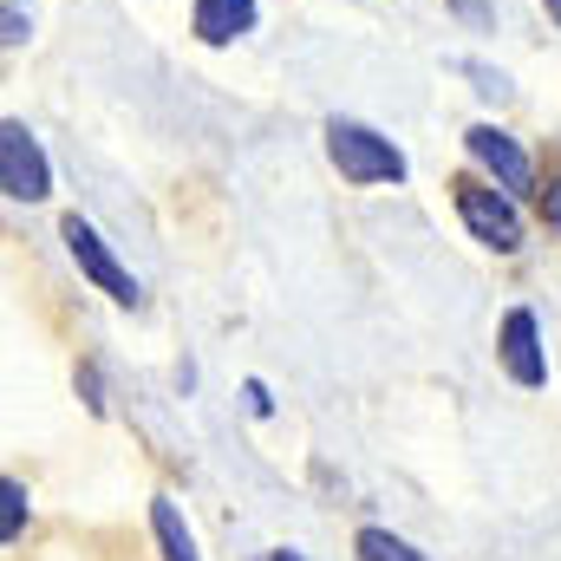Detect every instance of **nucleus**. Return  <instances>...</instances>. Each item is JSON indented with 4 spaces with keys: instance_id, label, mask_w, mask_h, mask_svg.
<instances>
[{
    "instance_id": "1",
    "label": "nucleus",
    "mask_w": 561,
    "mask_h": 561,
    "mask_svg": "<svg viewBox=\"0 0 561 561\" xmlns=\"http://www.w3.org/2000/svg\"><path fill=\"white\" fill-rule=\"evenodd\" d=\"M327 157H333L340 176H353V183H399V176H405L399 144L379 138V131H366V125H353V118H333V125H327Z\"/></svg>"
},
{
    "instance_id": "2",
    "label": "nucleus",
    "mask_w": 561,
    "mask_h": 561,
    "mask_svg": "<svg viewBox=\"0 0 561 561\" xmlns=\"http://www.w3.org/2000/svg\"><path fill=\"white\" fill-rule=\"evenodd\" d=\"M457 216L470 222V236H477L483 249H496V255H516V249H523V222H516L510 196H496V190H483V183H457Z\"/></svg>"
},
{
    "instance_id": "3",
    "label": "nucleus",
    "mask_w": 561,
    "mask_h": 561,
    "mask_svg": "<svg viewBox=\"0 0 561 561\" xmlns=\"http://www.w3.org/2000/svg\"><path fill=\"white\" fill-rule=\"evenodd\" d=\"M0 190H7L13 203H39V196L53 190L46 157H39V144H33V131H26L20 118L0 125Z\"/></svg>"
},
{
    "instance_id": "4",
    "label": "nucleus",
    "mask_w": 561,
    "mask_h": 561,
    "mask_svg": "<svg viewBox=\"0 0 561 561\" xmlns=\"http://www.w3.org/2000/svg\"><path fill=\"white\" fill-rule=\"evenodd\" d=\"M59 236H66V249H72V262H79L85 275L99 280V287H105V294H112L118 307H138V300H144V294H138V280H131L125 268H118V255H112V249L99 242V229H92V222H79V216H66V229H59Z\"/></svg>"
},
{
    "instance_id": "5",
    "label": "nucleus",
    "mask_w": 561,
    "mask_h": 561,
    "mask_svg": "<svg viewBox=\"0 0 561 561\" xmlns=\"http://www.w3.org/2000/svg\"><path fill=\"white\" fill-rule=\"evenodd\" d=\"M463 138H470V157H477V163H483V170H490V176H496L510 196H523V190L536 183L529 157L516 150V138H510V131H496V125H470Z\"/></svg>"
},
{
    "instance_id": "6",
    "label": "nucleus",
    "mask_w": 561,
    "mask_h": 561,
    "mask_svg": "<svg viewBox=\"0 0 561 561\" xmlns=\"http://www.w3.org/2000/svg\"><path fill=\"white\" fill-rule=\"evenodd\" d=\"M503 366H510L516 386H542L549 379V359H542V340H536V313L529 307H516L503 320Z\"/></svg>"
},
{
    "instance_id": "7",
    "label": "nucleus",
    "mask_w": 561,
    "mask_h": 561,
    "mask_svg": "<svg viewBox=\"0 0 561 561\" xmlns=\"http://www.w3.org/2000/svg\"><path fill=\"white\" fill-rule=\"evenodd\" d=\"M249 26H255V0H196V33L209 46H229Z\"/></svg>"
},
{
    "instance_id": "8",
    "label": "nucleus",
    "mask_w": 561,
    "mask_h": 561,
    "mask_svg": "<svg viewBox=\"0 0 561 561\" xmlns=\"http://www.w3.org/2000/svg\"><path fill=\"white\" fill-rule=\"evenodd\" d=\"M150 529H157L163 561H196V542H190V529H183V516H176V503H170V496H157V503H150Z\"/></svg>"
},
{
    "instance_id": "9",
    "label": "nucleus",
    "mask_w": 561,
    "mask_h": 561,
    "mask_svg": "<svg viewBox=\"0 0 561 561\" xmlns=\"http://www.w3.org/2000/svg\"><path fill=\"white\" fill-rule=\"evenodd\" d=\"M353 549H359V561H424L419 549H412V542H399L392 529H359V542H353Z\"/></svg>"
},
{
    "instance_id": "10",
    "label": "nucleus",
    "mask_w": 561,
    "mask_h": 561,
    "mask_svg": "<svg viewBox=\"0 0 561 561\" xmlns=\"http://www.w3.org/2000/svg\"><path fill=\"white\" fill-rule=\"evenodd\" d=\"M20 523H26V483L7 477V483H0V536L20 542Z\"/></svg>"
},
{
    "instance_id": "11",
    "label": "nucleus",
    "mask_w": 561,
    "mask_h": 561,
    "mask_svg": "<svg viewBox=\"0 0 561 561\" xmlns=\"http://www.w3.org/2000/svg\"><path fill=\"white\" fill-rule=\"evenodd\" d=\"M463 72L477 79V92H483V99H510V79H503V72H490V66H477V59H470Z\"/></svg>"
},
{
    "instance_id": "12",
    "label": "nucleus",
    "mask_w": 561,
    "mask_h": 561,
    "mask_svg": "<svg viewBox=\"0 0 561 561\" xmlns=\"http://www.w3.org/2000/svg\"><path fill=\"white\" fill-rule=\"evenodd\" d=\"M26 33H33V26H26V13H20V7H7V26H0V39H7V46H26Z\"/></svg>"
},
{
    "instance_id": "13",
    "label": "nucleus",
    "mask_w": 561,
    "mask_h": 561,
    "mask_svg": "<svg viewBox=\"0 0 561 561\" xmlns=\"http://www.w3.org/2000/svg\"><path fill=\"white\" fill-rule=\"evenodd\" d=\"M457 13H470V20H490V7H483V0H457Z\"/></svg>"
},
{
    "instance_id": "14",
    "label": "nucleus",
    "mask_w": 561,
    "mask_h": 561,
    "mask_svg": "<svg viewBox=\"0 0 561 561\" xmlns=\"http://www.w3.org/2000/svg\"><path fill=\"white\" fill-rule=\"evenodd\" d=\"M549 222H556V229H561V183H556V190H549Z\"/></svg>"
},
{
    "instance_id": "15",
    "label": "nucleus",
    "mask_w": 561,
    "mask_h": 561,
    "mask_svg": "<svg viewBox=\"0 0 561 561\" xmlns=\"http://www.w3.org/2000/svg\"><path fill=\"white\" fill-rule=\"evenodd\" d=\"M268 561H300V556H294V549H275V556H268Z\"/></svg>"
}]
</instances>
